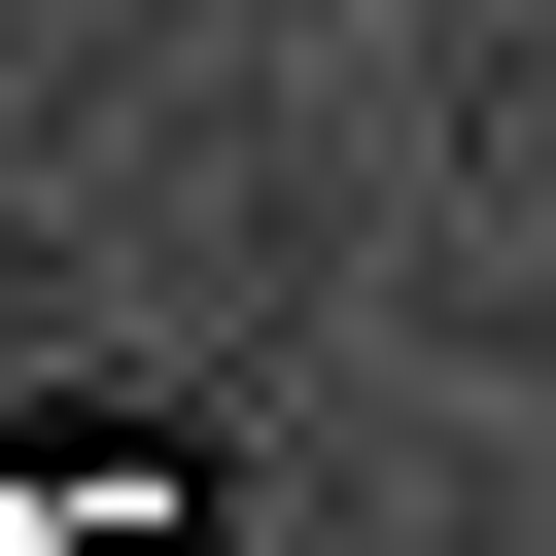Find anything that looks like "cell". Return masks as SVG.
I'll list each match as a JSON object with an SVG mask.
<instances>
[{
    "label": "cell",
    "instance_id": "cell-1",
    "mask_svg": "<svg viewBox=\"0 0 556 556\" xmlns=\"http://www.w3.org/2000/svg\"><path fill=\"white\" fill-rule=\"evenodd\" d=\"M0 556H208V452L174 417H0Z\"/></svg>",
    "mask_w": 556,
    "mask_h": 556
}]
</instances>
